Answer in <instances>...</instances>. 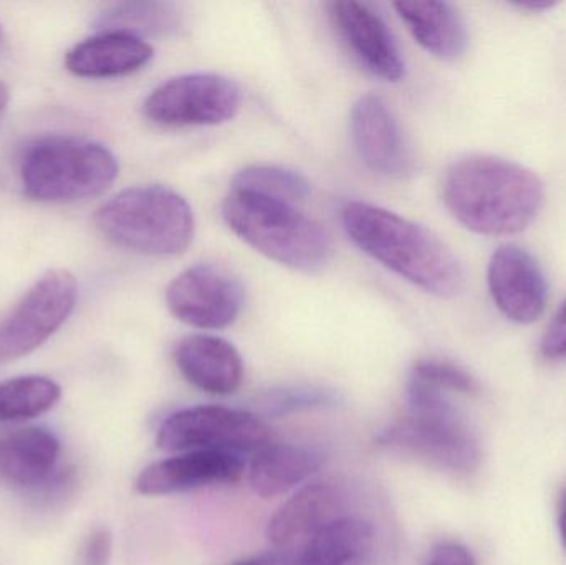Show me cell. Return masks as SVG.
<instances>
[{
  "label": "cell",
  "instance_id": "cell-8",
  "mask_svg": "<svg viewBox=\"0 0 566 565\" xmlns=\"http://www.w3.org/2000/svg\"><path fill=\"white\" fill-rule=\"evenodd\" d=\"M75 278L63 269H53L39 279L15 307L0 318V365L29 355L45 344L75 307Z\"/></svg>",
  "mask_w": 566,
  "mask_h": 565
},
{
  "label": "cell",
  "instance_id": "cell-10",
  "mask_svg": "<svg viewBox=\"0 0 566 565\" xmlns=\"http://www.w3.org/2000/svg\"><path fill=\"white\" fill-rule=\"evenodd\" d=\"M178 321L201 331H221L238 321L245 304L241 282L224 269L198 264L175 278L166 291Z\"/></svg>",
  "mask_w": 566,
  "mask_h": 565
},
{
  "label": "cell",
  "instance_id": "cell-22",
  "mask_svg": "<svg viewBox=\"0 0 566 565\" xmlns=\"http://www.w3.org/2000/svg\"><path fill=\"white\" fill-rule=\"evenodd\" d=\"M62 390L40 375L12 378L0 384V423L30 420L55 407Z\"/></svg>",
  "mask_w": 566,
  "mask_h": 565
},
{
  "label": "cell",
  "instance_id": "cell-17",
  "mask_svg": "<svg viewBox=\"0 0 566 565\" xmlns=\"http://www.w3.org/2000/svg\"><path fill=\"white\" fill-rule=\"evenodd\" d=\"M155 55L151 43L126 32H102L76 43L65 56V66L83 79H113L142 70Z\"/></svg>",
  "mask_w": 566,
  "mask_h": 565
},
{
  "label": "cell",
  "instance_id": "cell-31",
  "mask_svg": "<svg viewBox=\"0 0 566 565\" xmlns=\"http://www.w3.org/2000/svg\"><path fill=\"white\" fill-rule=\"evenodd\" d=\"M558 530H560L562 543L566 551V490L562 496L560 506H558Z\"/></svg>",
  "mask_w": 566,
  "mask_h": 565
},
{
  "label": "cell",
  "instance_id": "cell-13",
  "mask_svg": "<svg viewBox=\"0 0 566 565\" xmlns=\"http://www.w3.org/2000/svg\"><path fill=\"white\" fill-rule=\"evenodd\" d=\"M328 15L356 60L378 79L399 82L406 65L385 20L361 2L328 3Z\"/></svg>",
  "mask_w": 566,
  "mask_h": 565
},
{
  "label": "cell",
  "instance_id": "cell-32",
  "mask_svg": "<svg viewBox=\"0 0 566 565\" xmlns=\"http://www.w3.org/2000/svg\"><path fill=\"white\" fill-rule=\"evenodd\" d=\"M554 6H555L554 2H544V0H537V2L515 3V7H517V9H525V10H547Z\"/></svg>",
  "mask_w": 566,
  "mask_h": 565
},
{
  "label": "cell",
  "instance_id": "cell-34",
  "mask_svg": "<svg viewBox=\"0 0 566 565\" xmlns=\"http://www.w3.org/2000/svg\"><path fill=\"white\" fill-rule=\"evenodd\" d=\"M0 40H2V27H0Z\"/></svg>",
  "mask_w": 566,
  "mask_h": 565
},
{
  "label": "cell",
  "instance_id": "cell-9",
  "mask_svg": "<svg viewBox=\"0 0 566 565\" xmlns=\"http://www.w3.org/2000/svg\"><path fill=\"white\" fill-rule=\"evenodd\" d=\"M242 92L218 73H188L161 83L149 93L145 115L165 126H214L238 116Z\"/></svg>",
  "mask_w": 566,
  "mask_h": 565
},
{
  "label": "cell",
  "instance_id": "cell-19",
  "mask_svg": "<svg viewBox=\"0 0 566 565\" xmlns=\"http://www.w3.org/2000/svg\"><path fill=\"white\" fill-rule=\"evenodd\" d=\"M376 533L373 524L359 517L342 516L310 537L293 565H373Z\"/></svg>",
  "mask_w": 566,
  "mask_h": 565
},
{
  "label": "cell",
  "instance_id": "cell-33",
  "mask_svg": "<svg viewBox=\"0 0 566 565\" xmlns=\"http://www.w3.org/2000/svg\"><path fill=\"white\" fill-rule=\"evenodd\" d=\"M9 96V88H7L6 83L0 82V115H2L3 109L7 108Z\"/></svg>",
  "mask_w": 566,
  "mask_h": 565
},
{
  "label": "cell",
  "instance_id": "cell-1",
  "mask_svg": "<svg viewBox=\"0 0 566 565\" xmlns=\"http://www.w3.org/2000/svg\"><path fill=\"white\" fill-rule=\"evenodd\" d=\"M342 224L356 248L421 291L451 299L464 289L461 262L424 226L365 201L345 205Z\"/></svg>",
  "mask_w": 566,
  "mask_h": 565
},
{
  "label": "cell",
  "instance_id": "cell-21",
  "mask_svg": "<svg viewBox=\"0 0 566 565\" xmlns=\"http://www.w3.org/2000/svg\"><path fill=\"white\" fill-rule=\"evenodd\" d=\"M322 464V453L313 448L271 443L254 454L249 483L262 500H272L302 486Z\"/></svg>",
  "mask_w": 566,
  "mask_h": 565
},
{
  "label": "cell",
  "instance_id": "cell-29",
  "mask_svg": "<svg viewBox=\"0 0 566 565\" xmlns=\"http://www.w3.org/2000/svg\"><path fill=\"white\" fill-rule=\"evenodd\" d=\"M424 565H475V561L462 544L441 543L431 551Z\"/></svg>",
  "mask_w": 566,
  "mask_h": 565
},
{
  "label": "cell",
  "instance_id": "cell-26",
  "mask_svg": "<svg viewBox=\"0 0 566 565\" xmlns=\"http://www.w3.org/2000/svg\"><path fill=\"white\" fill-rule=\"evenodd\" d=\"M326 401H328V397L322 391L282 390L269 398L268 407L271 414L282 415L300 410V408L319 407Z\"/></svg>",
  "mask_w": 566,
  "mask_h": 565
},
{
  "label": "cell",
  "instance_id": "cell-12",
  "mask_svg": "<svg viewBox=\"0 0 566 565\" xmlns=\"http://www.w3.org/2000/svg\"><path fill=\"white\" fill-rule=\"evenodd\" d=\"M489 291L499 311L517 324H532L547 305V279L534 255L518 245H502L489 262Z\"/></svg>",
  "mask_w": 566,
  "mask_h": 565
},
{
  "label": "cell",
  "instance_id": "cell-14",
  "mask_svg": "<svg viewBox=\"0 0 566 565\" xmlns=\"http://www.w3.org/2000/svg\"><path fill=\"white\" fill-rule=\"evenodd\" d=\"M241 454L226 451H186L153 463L136 480V491L145 496H168L201 488L235 484L244 478Z\"/></svg>",
  "mask_w": 566,
  "mask_h": 565
},
{
  "label": "cell",
  "instance_id": "cell-23",
  "mask_svg": "<svg viewBox=\"0 0 566 565\" xmlns=\"http://www.w3.org/2000/svg\"><path fill=\"white\" fill-rule=\"evenodd\" d=\"M103 32L168 33L179 27V13L172 3L125 2L108 7L99 13Z\"/></svg>",
  "mask_w": 566,
  "mask_h": 565
},
{
  "label": "cell",
  "instance_id": "cell-7",
  "mask_svg": "<svg viewBox=\"0 0 566 565\" xmlns=\"http://www.w3.org/2000/svg\"><path fill=\"white\" fill-rule=\"evenodd\" d=\"M272 443V431L254 414L226 407H192L169 415L156 444L169 453L226 451L258 454Z\"/></svg>",
  "mask_w": 566,
  "mask_h": 565
},
{
  "label": "cell",
  "instance_id": "cell-20",
  "mask_svg": "<svg viewBox=\"0 0 566 565\" xmlns=\"http://www.w3.org/2000/svg\"><path fill=\"white\" fill-rule=\"evenodd\" d=\"M396 12L411 30L416 42L441 60H458L468 50L469 33L459 10L452 3L396 2Z\"/></svg>",
  "mask_w": 566,
  "mask_h": 565
},
{
  "label": "cell",
  "instance_id": "cell-5",
  "mask_svg": "<svg viewBox=\"0 0 566 565\" xmlns=\"http://www.w3.org/2000/svg\"><path fill=\"white\" fill-rule=\"evenodd\" d=\"M95 224L113 244L145 255L182 254L196 232L195 212L175 189L135 186L96 211Z\"/></svg>",
  "mask_w": 566,
  "mask_h": 565
},
{
  "label": "cell",
  "instance_id": "cell-24",
  "mask_svg": "<svg viewBox=\"0 0 566 565\" xmlns=\"http://www.w3.org/2000/svg\"><path fill=\"white\" fill-rule=\"evenodd\" d=\"M232 188L258 192L292 205L305 201L310 195L308 181L300 172L269 165L242 169L232 179Z\"/></svg>",
  "mask_w": 566,
  "mask_h": 565
},
{
  "label": "cell",
  "instance_id": "cell-28",
  "mask_svg": "<svg viewBox=\"0 0 566 565\" xmlns=\"http://www.w3.org/2000/svg\"><path fill=\"white\" fill-rule=\"evenodd\" d=\"M113 537L108 530L93 531L83 547V565H108L112 559Z\"/></svg>",
  "mask_w": 566,
  "mask_h": 565
},
{
  "label": "cell",
  "instance_id": "cell-18",
  "mask_svg": "<svg viewBox=\"0 0 566 565\" xmlns=\"http://www.w3.org/2000/svg\"><path fill=\"white\" fill-rule=\"evenodd\" d=\"M59 454V440L43 428H23L0 437V481L20 488L49 484Z\"/></svg>",
  "mask_w": 566,
  "mask_h": 565
},
{
  "label": "cell",
  "instance_id": "cell-30",
  "mask_svg": "<svg viewBox=\"0 0 566 565\" xmlns=\"http://www.w3.org/2000/svg\"><path fill=\"white\" fill-rule=\"evenodd\" d=\"M234 565H293V556L283 553L261 554Z\"/></svg>",
  "mask_w": 566,
  "mask_h": 565
},
{
  "label": "cell",
  "instance_id": "cell-27",
  "mask_svg": "<svg viewBox=\"0 0 566 565\" xmlns=\"http://www.w3.org/2000/svg\"><path fill=\"white\" fill-rule=\"evenodd\" d=\"M542 354L548 360H565L566 358V301L558 308L554 321L548 325L542 341Z\"/></svg>",
  "mask_w": 566,
  "mask_h": 565
},
{
  "label": "cell",
  "instance_id": "cell-4",
  "mask_svg": "<svg viewBox=\"0 0 566 565\" xmlns=\"http://www.w3.org/2000/svg\"><path fill=\"white\" fill-rule=\"evenodd\" d=\"M119 166L106 146L70 135L33 139L19 158L23 195L40 202L95 198L118 178Z\"/></svg>",
  "mask_w": 566,
  "mask_h": 565
},
{
  "label": "cell",
  "instance_id": "cell-3",
  "mask_svg": "<svg viewBox=\"0 0 566 565\" xmlns=\"http://www.w3.org/2000/svg\"><path fill=\"white\" fill-rule=\"evenodd\" d=\"M222 216L242 241L293 271H322L332 261V236L292 202L232 188Z\"/></svg>",
  "mask_w": 566,
  "mask_h": 565
},
{
  "label": "cell",
  "instance_id": "cell-25",
  "mask_svg": "<svg viewBox=\"0 0 566 565\" xmlns=\"http://www.w3.org/2000/svg\"><path fill=\"white\" fill-rule=\"evenodd\" d=\"M411 378L424 381L444 394L454 391V394L469 395L478 391V384L469 372L451 362L436 360V358H426L415 364Z\"/></svg>",
  "mask_w": 566,
  "mask_h": 565
},
{
  "label": "cell",
  "instance_id": "cell-16",
  "mask_svg": "<svg viewBox=\"0 0 566 565\" xmlns=\"http://www.w3.org/2000/svg\"><path fill=\"white\" fill-rule=\"evenodd\" d=\"M345 496L329 481L303 484L272 516L268 527L269 541L279 550L305 544L319 530L345 516Z\"/></svg>",
  "mask_w": 566,
  "mask_h": 565
},
{
  "label": "cell",
  "instance_id": "cell-6",
  "mask_svg": "<svg viewBox=\"0 0 566 565\" xmlns=\"http://www.w3.org/2000/svg\"><path fill=\"white\" fill-rule=\"evenodd\" d=\"M408 400V415L382 431L379 443L451 473H474L481 448L444 391L409 378Z\"/></svg>",
  "mask_w": 566,
  "mask_h": 565
},
{
  "label": "cell",
  "instance_id": "cell-15",
  "mask_svg": "<svg viewBox=\"0 0 566 565\" xmlns=\"http://www.w3.org/2000/svg\"><path fill=\"white\" fill-rule=\"evenodd\" d=\"M175 360L182 377L209 395L235 394L244 381V362L231 342L216 335H188L176 345Z\"/></svg>",
  "mask_w": 566,
  "mask_h": 565
},
{
  "label": "cell",
  "instance_id": "cell-11",
  "mask_svg": "<svg viewBox=\"0 0 566 565\" xmlns=\"http://www.w3.org/2000/svg\"><path fill=\"white\" fill-rule=\"evenodd\" d=\"M349 129L359 158L371 171L388 178L411 175L415 156L398 118L381 96L365 95L353 105Z\"/></svg>",
  "mask_w": 566,
  "mask_h": 565
},
{
  "label": "cell",
  "instance_id": "cell-2",
  "mask_svg": "<svg viewBox=\"0 0 566 565\" xmlns=\"http://www.w3.org/2000/svg\"><path fill=\"white\" fill-rule=\"evenodd\" d=\"M442 201L455 221L478 234H517L537 218L544 186L517 163L468 156L446 172Z\"/></svg>",
  "mask_w": 566,
  "mask_h": 565
}]
</instances>
